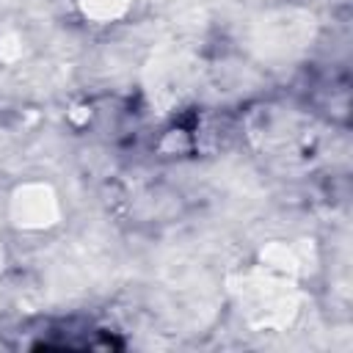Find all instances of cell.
I'll return each instance as SVG.
<instances>
[{"label": "cell", "mask_w": 353, "mask_h": 353, "mask_svg": "<svg viewBox=\"0 0 353 353\" xmlns=\"http://www.w3.org/2000/svg\"><path fill=\"white\" fill-rule=\"evenodd\" d=\"M237 290L245 314L262 328H284L298 309L292 287L270 273H248Z\"/></svg>", "instance_id": "6da1fadb"}, {"label": "cell", "mask_w": 353, "mask_h": 353, "mask_svg": "<svg viewBox=\"0 0 353 353\" xmlns=\"http://www.w3.org/2000/svg\"><path fill=\"white\" fill-rule=\"evenodd\" d=\"M11 215L25 229H44L58 218V201L47 185H25L11 199Z\"/></svg>", "instance_id": "7a4b0ae2"}, {"label": "cell", "mask_w": 353, "mask_h": 353, "mask_svg": "<svg viewBox=\"0 0 353 353\" xmlns=\"http://www.w3.org/2000/svg\"><path fill=\"white\" fill-rule=\"evenodd\" d=\"M127 6H130V0H80L83 14L97 22H110V19L121 17L127 11Z\"/></svg>", "instance_id": "3957f363"}]
</instances>
